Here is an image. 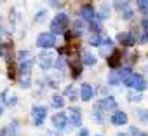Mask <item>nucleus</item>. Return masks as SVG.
I'll use <instances>...</instances> for the list:
<instances>
[{
	"label": "nucleus",
	"instance_id": "43",
	"mask_svg": "<svg viewBox=\"0 0 148 136\" xmlns=\"http://www.w3.org/2000/svg\"><path fill=\"white\" fill-rule=\"evenodd\" d=\"M79 136H80V134H79Z\"/></svg>",
	"mask_w": 148,
	"mask_h": 136
},
{
	"label": "nucleus",
	"instance_id": "35",
	"mask_svg": "<svg viewBox=\"0 0 148 136\" xmlns=\"http://www.w3.org/2000/svg\"><path fill=\"white\" fill-rule=\"evenodd\" d=\"M45 16H47V12H45V11H40V12L37 14V18H35V21H37V23H42V21L45 19Z\"/></svg>",
	"mask_w": 148,
	"mask_h": 136
},
{
	"label": "nucleus",
	"instance_id": "38",
	"mask_svg": "<svg viewBox=\"0 0 148 136\" xmlns=\"http://www.w3.org/2000/svg\"><path fill=\"white\" fill-rule=\"evenodd\" d=\"M7 77H9V79H14V77H16V72H14V66H11V65H9V73H7Z\"/></svg>",
	"mask_w": 148,
	"mask_h": 136
},
{
	"label": "nucleus",
	"instance_id": "30",
	"mask_svg": "<svg viewBox=\"0 0 148 136\" xmlns=\"http://www.w3.org/2000/svg\"><path fill=\"white\" fill-rule=\"evenodd\" d=\"M99 19H106V18H110V7L106 5V4H101V9H99Z\"/></svg>",
	"mask_w": 148,
	"mask_h": 136
},
{
	"label": "nucleus",
	"instance_id": "40",
	"mask_svg": "<svg viewBox=\"0 0 148 136\" xmlns=\"http://www.w3.org/2000/svg\"><path fill=\"white\" fill-rule=\"evenodd\" d=\"M2 112H4V108H2V105H0V117H2Z\"/></svg>",
	"mask_w": 148,
	"mask_h": 136
},
{
	"label": "nucleus",
	"instance_id": "22",
	"mask_svg": "<svg viewBox=\"0 0 148 136\" xmlns=\"http://www.w3.org/2000/svg\"><path fill=\"white\" fill-rule=\"evenodd\" d=\"M96 61H98V59H96V56H94L91 51H84V52H82V63H84V65H87V66H94Z\"/></svg>",
	"mask_w": 148,
	"mask_h": 136
},
{
	"label": "nucleus",
	"instance_id": "20",
	"mask_svg": "<svg viewBox=\"0 0 148 136\" xmlns=\"http://www.w3.org/2000/svg\"><path fill=\"white\" fill-rule=\"evenodd\" d=\"M0 136H18V122L12 120L7 127H4L0 131Z\"/></svg>",
	"mask_w": 148,
	"mask_h": 136
},
{
	"label": "nucleus",
	"instance_id": "8",
	"mask_svg": "<svg viewBox=\"0 0 148 136\" xmlns=\"http://www.w3.org/2000/svg\"><path fill=\"white\" fill-rule=\"evenodd\" d=\"M117 40L124 47H132L136 44V35H134V32H120L117 35Z\"/></svg>",
	"mask_w": 148,
	"mask_h": 136
},
{
	"label": "nucleus",
	"instance_id": "36",
	"mask_svg": "<svg viewBox=\"0 0 148 136\" xmlns=\"http://www.w3.org/2000/svg\"><path fill=\"white\" fill-rule=\"evenodd\" d=\"M129 134H131V136H139V134H141V131H139L136 126H131V127H129Z\"/></svg>",
	"mask_w": 148,
	"mask_h": 136
},
{
	"label": "nucleus",
	"instance_id": "3",
	"mask_svg": "<svg viewBox=\"0 0 148 136\" xmlns=\"http://www.w3.org/2000/svg\"><path fill=\"white\" fill-rule=\"evenodd\" d=\"M37 45L42 47V49H51L56 45V35L49 33V32H44L37 37Z\"/></svg>",
	"mask_w": 148,
	"mask_h": 136
},
{
	"label": "nucleus",
	"instance_id": "25",
	"mask_svg": "<svg viewBox=\"0 0 148 136\" xmlns=\"http://www.w3.org/2000/svg\"><path fill=\"white\" fill-rule=\"evenodd\" d=\"M108 84H110V86H119V84H122L119 72H110V73H108Z\"/></svg>",
	"mask_w": 148,
	"mask_h": 136
},
{
	"label": "nucleus",
	"instance_id": "1",
	"mask_svg": "<svg viewBox=\"0 0 148 136\" xmlns=\"http://www.w3.org/2000/svg\"><path fill=\"white\" fill-rule=\"evenodd\" d=\"M68 14L66 12H58L54 18H52V21H51V32H52V35H61V33H64L66 32V26H68Z\"/></svg>",
	"mask_w": 148,
	"mask_h": 136
},
{
	"label": "nucleus",
	"instance_id": "33",
	"mask_svg": "<svg viewBox=\"0 0 148 136\" xmlns=\"http://www.w3.org/2000/svg\"><path fill=\"white\" fill-rule=\"evenodd\" d=\"M101 38H103V37H101L99 33H92V35L89 37V44H91V45H98V47H99V45H101Z\"/></svg>",
	"mask_w": 148,
	"mask_h": 136
},
{
	"label": "nucleus",
	"instance_id": "7",
	"mask_svg": "<svg viewBox=\"0 0 148 136\" xmlns=\"http://www.w3.org/2000/svg\"><path fill=\"white\" fill-rule=\"evenodd\" d=\"M54 63H56V58L51 51H44L42 54H38V65L44 70H49L51 66H54Z\"/></svg>",
	"mask_w": 148,
	"mask_h": 136
},
{
	"label": "nucleus",
	"instance_id": "26",
	"mask_svg": "<svg viewBox=\"0 0 148 136\" xmlns=\"http://www.w3.org/2000/svg\"><path fill=\"white\" fill-rule=\"evenodd\" d=\"M63 105H64V98L59 96V94H54L52 100H51V106L52 108H63Z\"/></svg>",
	"mask_w": 148,
	"mask_h": 136
},
{
	"label": "nucleus",
	"instance_id": "13",
	"mask_svg": "<svg viewBox=\"0 0 148 136\" xmlns=\"http://www.w3.org/2000/svg\"><path fill=\"white\" fill-rule=\"evenodd\" d=\"M0 101H4L7 106H14L18 103V96L14 93H11V89H4L2 94H0Z\"/></svg>",
	"mask_w": 148,
	"mask_h": 136
},
{
	"label": "nucleus",
	"instance_id": "31",
	"mask_svg": "<svg viewBox=\"0 0 148 136\" xmlns=\"http://www.w3.org/2000/svg\"><path fill=\"white\" fill-rule=\"evenodd\" d=\"M141 93H138V91H131L129 94H127V100L131 101V103H138V101H141Z\"/></svg>",
	"mask_w": 148,
	"mask_h": 136
},
{
	"label": "nucleus",
	"instance_id": "41",
	"mask_svg": "<svg viewBox=\"0 0 148 136\" xmlns=\"http://www.w3.org/2000/svg\"><path fill=\"white\" fill-rule=\"evenodd\" d=\"M139 136H148V134H146V133H141V134H139Z\"/></svg>",
	"mask_w": 148,
	"mask_h": 136
},
{
	"label": "nucleus",
	"instance_id": "27",
	"mask_svg": "<svg viewBox=\"0 0 148 136\" xmlns=\"http://www.w3.org/2000/svg\"><path fill=\"white\" fill-rule=\"evenodd\" d=\"M19 86L23 89H30L32 87V75H21L19 77Z\"/></svg>",
	"mask_w": 148,
	"mask_h": 136
},
{
	"label": "nucleus",
	"instance_id": "17",
	"mask_svg": "<svg viewBox=\"0 0 148 136\" xmlns=\"http://www.w3.org/2000/svg\"><path fill=\"white\" fill-rule=\"evenodd\" d=\"M127 120H129V117H127L125 112L117 110V112H113V115H112V124H115V126H124V124H127Z\"/></svg>",
	"mask_w": 148,
	"mask_h": 136
},
{
	"label": "nucleus",
	"instance_id": "28",
	"mask_svg": "<svg viewBox=\"0 0 148 136\" xmlns=\"http://www.w3.org/2000/svg\"><path fill=\"white\" fill-rule=\"evenodd\" d=\"M136 7L139 12H143L145 16H148V0H138L136 2Z\"/></svg>",
	"mask_w": 148,
	"mask_h": 136
},
{
	"label": "nucleus",
	"instance_id": "16",
	"mask_svg": "<svg viewBox=\"0 0 148 136\" xmlns=\"http://www.w3.org/2000/svg\"><path fill=\"white\" fill-rule=\"evenodd\" d=\"M98 105L103 108V112H108V110H115L117 101H115L113 96H106V98H103L101 101H98Z\"/></svg>",
	"mask_w": 148,
	"mask_h": 136
},
{
	"label": "nucleus",
	"instance_id": "19",
	"mask_svg": "<svg viewBox=\"0 0 148 136\" xmlns=\"http://www.w3.org/2000/svg\"><path fill=\"white\" fill-rule=\"evenodd\" d=\"M119 75H120V80H122V84L125 86V87H131V80H132V72H131V68H122V70L119 72Z\"/></svg>",
	"mask_w": 148,
	"mask_h": 136
},
{
	"label": "nucleus",
	"instance_id": "12",
	"mask_svg": "<svg viewBox=\"0 0 148 136\" xmlns=\"http://www.w3.org/2000/svg\"><path fill=\"white\" fill-rule=\"evenodd\" d=\"M99 51H101V54L103 56H110L115 49H113V40L110 38V37H103L101 38V45H99Z\"/></svg>",
	"mask_w": 148,
	"mask_h": 136
},
{
	"label": "nucleus",
	"instance_id": "37",
	"mask_svg": "<svg viewBox=\"0 0 148 136\" xmlns=\"http://www.w3.org/2000/svg\"><path fill=\"white\" fill-rule=\"evenodd\" d=\"M54 9H61L63 7V2H61V0H52V2H49Z\"/></svg>",
	"mask_w": 148,
	"mask_h": 136
},
{
	"label": "nucleus",
	"instance_id": "6",
	"mask_svg": "<svg viewBox=\"0 0 148 136\" xmlns=\"http://www.w3.org/2000/svg\"><path fill=\"white\" fill-rule=\"evenodd\" d=\"M80 18H82V21H86V23H92V21H96V19H99V14L94 11V7L92 5H84L82 9H80Z\"/></svg>",
	"mask_w": 148,
	"mask_h": 136
},
{
	"label": "nucleus",
	"instance_id": "14",
	"mask_svg": "<svg viewBox=\"0 0 148 136\" xmlns=\"http://www.w3.org/2000/svg\"><path fill=\"white\" fill-rule=\"evenodd\" d=\"M106 63H108V66L110 68H117L120 63H122V51H119V49H115L110 56H108V59H106Z\"/></svg>",
	"mask_w": 148,
	"mask_h": 136
},
{
	"label": "nucleus",
	"instance_id": "5",
	"mask_svg": "<svg viewBox=\"0 0 148 136\" xmlns=\"http://www.w3.org/2000/svg\"><path fill=\"white\" fill-rule=\"evenodd\" d=\"M66 117H68L70 126H73V127H79V126L82 124V112H80L77 106L68 108V110H66Z\"/></svg>",
	"mask_w": 148,
	"mask_h": 136
},
{
	"label": "nucleus",
	"instance_id": "39",
	"mask_svg": "<svg viewBox=\"0 0 148 136\" xmlns=\"http://www.w3.org/2000/svg\"><path fill=\"white\" fill-rule=\"evenodd\" d=\"M2 54H4V45L0 44V58H2Z\"/></svg>",
	"mask_w": 148,
	"mask_h": 136
},
{
	"label": "nucleus",
	"instance_id": "9",
	"mask_svg": "<svg viewBox=\"0 0 148 136\" xmlns=\"http://www.w3.org/2000/svg\"><path fill=\"white\" fill-rule=\"evenodd\" d=\"M52 126H54L56 129H59V131H64V129L70 126L66 113H56V115H52Z\"/></svg>",
	"mask_w": 148,
	"mask_h": 136
},
{
	"label": "nucleus",
	"instance_id": "18",
	"mask_svg": "<svg viewBox=\"0 0 148 136\" xmlns=\"http://www.w3.org/2000/svg\"><path fill=\"white\" fill-rule=\"evenodd\" d=\"M18 61L19 65H25V63H35V58H33V52L32 51H19L18 52Z\"/></svg>",
	"mask_w": 148,
	"mask_h": 136
},
{
	"label": "nucleus",
	"instance_id": "15",
	"mask_svg": "<svg viewBox=\"0 0 148 136\" xmlns=\"http://www.w3.org/2000/svg\"><path fill=\"white\" fill-rule=\"evenodd\" d=\"M94 96V89L91 84H82L80 86V100L82 101H91V98Z\"/></svg>",
	"mask_w": 148,
	"mask_h": 136
},
{
	"label": "nucleus",
	"instance_id": "32",
	"mask_svg": "<svg viewBox=\"0 0 148 136\" xmlns=\"http://www.w3.org/2000/svg\"><path fill=\"white\" fill-rule=\"evenodd\" d=\"M64 96H68L70 100H77L75 87H73V86H66V87H64Z\"/></svg>",
	"mask_w": 148,
	"mask_h": 136
},
{
	"label": "nucleus",
	"instance_id": "42",
	"mask_svg": "<svg viewBox=\"0 0 148 136\" xmlns=\"http://www.w3.org/2000/svg\"><path fill=\"white\" fill-rule=\"evenodd\" d=\"M117 136H125V134H120V133H119V134H117Z\"/></svg>",
	"mask_w": 148,
	"mask_h": 136
},
{
	"label": "nucleus",
	"instance_id": "10",
	"mask_svg": "<svg viewBox=\"0 0 148 136\" xmlns=\"http://www.w3.org/2000/svg\"><path fill=\"white\" fill-rule=\"evenodd\" d=\"M115 4V9L122 14L124 19H131L132 18V9L129 5V2H113Z\"/></svg>",
	"mask_w": 148,
	"mask_h": 136
},
{
	"label": "nucleus",
	"instance_id": "24",
	"mask_svg": "<svg viewBox=\"0 0 148 136\" xmlns=\"http://www.w3.org/2000/svg\"><path fill=\"white\" fill-rule=\"evenodd\" d=\"M103 113H105V112H103V108L96 103V105H94V108H92V120H96V122H99V124H101V122L105 120V119H103Z\"/></svg>",
	"mask_w": 148,
	"mask_h": 136
},
{
	"label": "nucleus",
	"instance_id": "21",
	"mask_svg": "<svg viewBox=\"0 0 148 136\" xmlns=\"http://www.w3.org/2000/svg\"><path fill=\"white\" fill-rule=\"evenodd\" d=\"M138 40H139L141 44H146V42H148V16L143 18V21H141V35H139Z\"/></svg>",
	"mask_w": 148,
	"mask_h": 136
},
{
	"label": "nucleus",
	"instance_id": "23",
	"mask_svg": "<svg viewBox=\"0 0 148 136\" xmlns=\"http://www.w3.org/2000/svg\"><path fill=\"white\" fill-rule=\"evenodd\" d=\"M84 32H86V21H82V19L73 21V35L79 37V35H82Z\"/></svg>",
	"mask_w": 148,
	"mask_h": 136
},
{
	"label": "nucleus",
	"instance_id": "11",
	"mask_svg": "<svg viewBox=\"0 0 148 136\" xmlns=\"http://www.w3.org/2000/svg\"><path fill=\"white\" fill-rule=\"evenodd\" d=\"M131 87H132L134 91H138V93H143V91L146 89V80L143 79V75L134 73V75H132V80H131Z\"/></svg>",
	"mask_w": 148,
	"mask_h": 136
},
{
	"label": "nucleus",
	"instance_id": "4",
	"mask_svg": "<svg viewBox=\"0 0 148 136\" xmlns=\"http://www.w3.org/2000/svg\"><path fill=\"white\" fill-rule=\"evenodd\" d=\"M45 115H47V108L44 105H33V108H32V119H33L35 126H42L44 120H45Z\"/></svg>",
	"mask_w": 148,
	"mask_h": 136
},
{
	"label": "nucleus",
	"instance_id": "29",
	"mask_svg": "<svg viewBox=\"0 0 148 136\" xmlns=\"http://www.w3.org/2000/svg\"><path fill=\"white\" fill-rule=\"evenodd\" d=\"M66 65H68V58H64V56H58V58H56V63H54V66H56V68L63 70Z\"/></svg>",
	"mask_w": 148,
	"mask_h": 136
},
{
	"label": "nucleus",
	"instance_id": "34",
	"mask_svg": "<svg viewBox=\"0 0 148 136\" xmlns=\"http://www.w3.org/2000/svg\"><path fill=\"white\" fill-rule=\"evenodd\" d=\"M136 115H138L139 120L148 122V110H136Z\"/></svg>",
	"mask_w": 148,
	"mask_h": 136
},
{
	"label": "nucleus",
	"instance_id": "2",
	"mask_svg": "<svg viewBox=\"0 0 148 136\" xmlns=\"http://www.w3.org/2000/svg\"><path fill=\"white\" fill-rule=\"evenodd\" d=\"M82 59L75 54H70L68 56V66H70V72H71V77L73 79H79L82 75Z\"/></svg>",
	"mask_w": 148,
	"mask_h": 136
}]
</instances>
